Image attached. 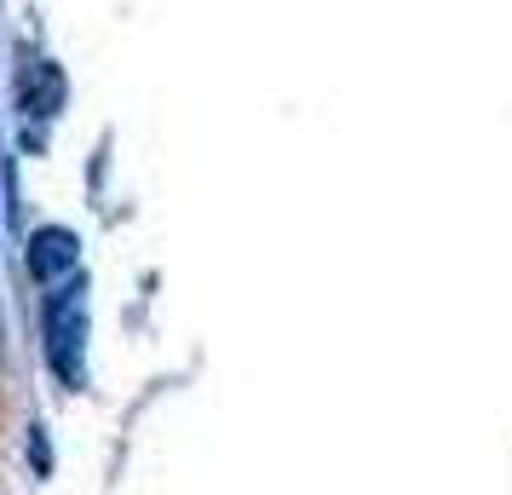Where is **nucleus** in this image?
<instances>
[{"label": "nucleus", "instance_id": "f257e3e1", "mask_svg": "<svg viewBox=\"0 0 512 495\" xmlns=\"http://www.w3.org/2000/svg\"><path fill=\"white\" fill-rule=\"evenodd\" d=\"M87 294H93L87 271L75 283L41 294V357H47L52 380L70 392H81V380H87V340H93V300Z\"/></svg>", "mask_w": 512, "mask_h": 495}, {"label": "nucleus", "instance_id": "f03ea898", "mask_svg": "<svg viewBox=\"0 0 512 495\" xmlns=\"http://www.w3.org/2000/svg\"><path fill=\"white\" fill-rule=\"evenodd\" d=\"M24 271L41 294L75 283V277H81V236H75L70 225H35V231L24 236Z\"/></svg>", "mask_w": 512, "mask_h": 495}, {"label": "nucleus", "instance_id": "7ed1b4c3", "mask_svg": "<svg viewBox=\"0 0 512 495\" xmlns=\"http://www.w3.org/2000/svg\"><path fill=\"white\" fill-rule=\"evenodd\" d=\"M64 70L52 64V58H29L24 64V116L29 121H52L64 110Z\"/></svg>", "mask_w": 512, "mask_h": 495}, {"label": "nucleus", "instance_id": "20e7f679", "mask_svg": "<svg viewBox=\"0 0 512 495\" xmlns=\"http://www.w3.org/2000/svg\"><path fill=\"white\" fill-rule=\"evenodd\" d=\"M29 432H35V438H29V467L47 478L52 472V449H47V438H41V426H29Z\"/></svg>", "mask_w": 512, "mask_h": 495}]
</instances>
